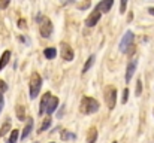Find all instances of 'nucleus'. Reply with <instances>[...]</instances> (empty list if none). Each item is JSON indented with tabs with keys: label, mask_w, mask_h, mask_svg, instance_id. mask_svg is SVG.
I'll use <instances>...</instances> for the list:
<instances>
[{
	"label": "nucleus",
	"mask_w": 154,
	"mask_h": 143,
	"mask_svg": "<svg viewBox=\"0 0 154 143\" xmlns=\"http://www.w3.org/2000/svg\"><path fill=\"white\" fill-rule=\"evenodd\" d=\"M136 66H138V61H136V60H132V61L127 64V70H126V82H127V84L132 81V78H133L135 72H136Z\"/></svg>",
	"instance_id": "8"
},
{
	"label": "nucleus",
	"mask_w": 154,
	"mask_h": 143,
	"mask_svg": "<svg viewBox=\"0 0 154 143\" xmlns=\"http://www.w3.org/2000/svg\"><path fill=\"white\" fill-rule=\"evenodd\" d=\"M9 58H11V51H5L3 55H2V58H0V70L5 69V66L9 63Z\"/></svg>",
	"instance_id": "12"
},
{
	"label": "nucleus",
	"mask_w": 154,
	"mask_h": 143,
	"mask_svg": "<svg viewBox=\"0 0 154 143\" xmlns=\"http://www.w3.org/2000/svg\"><path fill=\"white\" fill-rule=\"evenodd\" d=\"M17 116H18L20 121H24V118H26V112H24V107H23V106H18V107H17Z\"/></svg>",
	"instance_id": "17"
},
{
	"label": "nucleus",
	"mask_w": 154,
	"mask_h": 143,
	"mask_svg": "<svg viewBox=\"0 0 154 143\" xmlns=\"http://www.w3.org/2000/svg\"><path fill=\"white\" fill-rule=\"evenodd\" d=\"M112 143H117V142H112Z\"/></svg>",
	"instance_id": "29"
},
{
	"label": "nucleus",
	"mask_w": 154,
	"mask_h": 143,
	"mask_svg": "<svg viewBox=\"0 0 154 143\" xmlns=\"http://www.w3.org/2000/svg\"><path fill=\"white\" fill-rule=\"evenodd\" d=\"M96 139H97L96 128H91V130H90V134H88V139H87V142H88V143H94V142H96Z\"/></svg>",
	"instance_id": "16"
},
{
	"label": "nucleus",
	"mask_w": 154,
	"mask_h": 143,
	"mask_svg": "<svg viewBox=\"0 0 154 143\" xmlns=\"http://www.w3.org/2000/svg\"><path fill=\"white\" fill-rule=\"evenodd\" d=\"M105 101L108 104V107L112 110L115 107V101H117V90L114 87H106L105 88Z\"/></svg>",
	"instance_id": "3"
},
{
	"label": "nucleus",
	"mask_w": 154,
	"mask_h": 143,
	"mask_svg": "<svg viewBox=\"0 0 154 143\" xmlns=\"http://www.w3.org/2000/svg\"><path fill=\"white\" fill-rule=\"evenodd\" d=\"M112 3H114L112 0H108V1H100V3L97 4V7H96V9H97L99 12H108V10L111 9Z\"/></svg>",
	"instance_id": "11"
},
{
	"label": "nucleus",
	"mask_w": 154,
	"mask_h": 143,
	"mask_svg": "<svg viewBox=\"0 0 154 143\" xmlns=\"http://www.w3.org/2000/svg\"><path fill=\"white\" fill-rule=\"evenodd\" d=\"M81 112L85 113V115H91V113H96L99 110V101L93 97H84L81 100V106H79Z\"/></svg>",
	"instance_id": "1"
},
{
	"label": "nucleus",
	"mask_w": 154,
	"mask_h": 143,
	"mask_svg": "<svg viewBox=\"0 0 154 143\" xmlns=\"http://www.w3.org/2000/svg\"><path fill=\"white\" fill-rule=\"evenodd\" d=\"M48 95H50V93H47V94L42 97V100H41V109H39V113H44V112H45V103H47Z\"/></svg>",
	"instance_id": "20"
},
{
	"label": "nucleus",
	"mask_w": 154,
	"mask_h": 143,
	"mask_svg": "<svg viewBox=\"0 0 154 143\" xmlns=\"http://www.w3.org/2000/svg\"><path fill=\"white\" fill-rule=\"evenodd\" d=\"M133 39H135V34L129 30V31H126L124 33V36H123V39H121V42H120V51L121 52H127L129 51V48L132 46V43H133Z\"/></svg>",
	"instance_id": "4"
},
{
	"label": "nucleus",
	"mask_w": 154,
	"mask_h": 143,
	"mask_svg": "<svg viewBox=\"0 0 154 143\" xmlns=\"http://www.w3.org/2000/svg\"><path fill=\"white\" fill-rule=\"evenodd\" d=\"M57 107H58V98L50 94L48 98H47V103H45V112H47L48 115H51V113L55 112Z\"/></svg>",
	"instance_id": "6"
},
{
	"label": "nucleus",
	"mask_w": 154,
	"mask_h": 143,
	"mask_svg": "<svg viewBox=\"0 0 154 143\" xmlns=\"http://www.w3.org/2000/svg\"><path fill=\"white\" fill-rule=\"evenodd\" d=\"M94 60H96V57L94 55H90L88 58H87V63L84 64V67H82V73H87L88 70H90V67L94 64Z\"/></svg>",
	"instance_id": "13"
},
{
	"label": "nucleus",
	"mask_w": 154,
	"mask_h": 143,
	"mask_svg": "<svg viewBox=\"0 0 154 143\" xmlns=\"http://www.w3.org/2000/svg\"><path fill=\"white\" fill-rule=\"evenodd\" d=\"M120 10H121V13L126 10V0H123V1H121V4H120Z\"/></svg>",
	"instance_id": "25"
},
{
	"label": "nucleus",
	"mask_w": 154,
	"mask_h": 143,
	"mask_svg": "<svg viewBox=\"0 0 154 143\" xmlns=\"http://www.w3.org/2000/svg\"><path fill=\"white\" fill-rule=\"evenodd\" d=\"M3 106H5V100H3V95H0V112H2Z\"/></svg>",
	"instance_id": "26"
},
{
	"label": "nucleus",
	"mask_w": 154,
	"mask_h": 143,
	"mask_svg": "<svg viewBox=\"0 0 154 143\" xmlns=\"http://www.w3.org/2000/svg\"><path fill=\"white\" fill-rule=\"evenodd\" d=\"M11 130V121L8 119L3 125H2V128H0V137H3V136H6L8 134V131Z\"/></svg>",
	"instance_id": "14"
},
{
	"label": "nucleus",
	"mask_w": 154,
	"mask_h": 143,
	"mask_svg": "<svg viewBox=\"0 0 154 143\" xmlns=\"http://www.w3.org/2000/svg\"><path fill=\"white\" fill-rule=\"evenodd\" d=\"M127 97H129V88H124V91H123V98H121V103H123V104L127 103Z\"/></svg>",
	"instance_id": "22"
},
{
	"label": "nucleus",
	"mask_w": 154,
	"mask_h": 143,
	"mask_svg": "<svg viewBox=\"0 0 154 143\" xmlns=\"http://www.w3.org/2000/svg\"><path fill=\"white\" fill-rule=\"evenodd\" d=\"M61 57H63V60H66V61H72L73 57H75L72 48L69 46L67 43H61Z\"/></svg>",
	"instance_id": "9"
},
{
	"label": "nucleus",
	"mask_w": 154,
	"mask_h": 143,
	"mask_svg": "<svg viewBox=\"0 0 154 143\" xmlns=\"http://www.w3.org/2000/svg\"><path fill=\"white\" fill-rule=\"evenodd\" d=\"M18 130H12V133H11V136H9V140H8V143H17V140H18Z\"/></svg>",
	"instance_id": "18"
},
{
	"label": "nucleus",
	"mask_w": 154,
	"mask_h": 143,
	"mask_svg": "<svg viewBox=\"0 0 154 143\" xmlns=\"http://www.w3.org/2000/svg\"><path fill=\"white\" fill-rule=\"evenodd\" d=\"M41 34H42V37H47V39H50L52 34V24L50 18H47V16H44L41 19Z\"/></svg>",
	"instance_id": "5"
},
{
	"label": "nucleus",
	"mask_w": 154,
	"mask_h": 143,
	"mask_svg": "<svg viewBox=\"0 0 154 143\" xmlns=\"http://www.w3.org/2000/svg\"><path fill=\"white\" fill-rule=\"evenodd\" d=\"M61 139H63V140H73V139H75V134H72V133H67V131H63V134H61Z\"/></svg>",
	"instance_id": "21"
},
{
	"label": "nucleus",
	"mask_w": 154,
	"mask_h": 143,
	"mask_svg": "<svg viewBox=\"0 0 154 143\" xmlns=\"http://www.w3.org/2000/svg\"><path fill=\"white\" fill-rule=\"evenodd\" d=\"M51 125V119L50 118H47L45 121H44V124L41 125V128H39V133H44L45 130H48V127Z\"/></svg>",
	"instance_id": "19"
},
{
	"label": "nucleus",
	"mask_w": 154,
	"mask_h": 143,
	"mask_svg": "<svg viewBox=\"0 0 154 143\" xmlns=\"http://www.w3.org/2000/svg\"><path fill=\"white\" fill-rule=\"evenodd\" d=\"M148 10H150V13H151V15H154V7H150Z\"/></svg>",
	"instance_id": "28"
},
{
	"label": "nucleus",
	"mask_w": 154,
	"mask_h": 143,
	"mask_svg": "<svg viewBox=\"0 0 154 143\" xmlns=\"http://www.w3.org/2000/svg\"><path fill=\"white\" fill-rule=\"evenodd\" d=\"M100 12L97 10V9H94L93 10V13H90V16L85 19V25L87 27H93V25H96L97 22H99V19H100Z\"/></svg>",
	"instance_id": "7"
},
{
	"label": "nucleus",
	"mask_w": 154,
	"mask_h": 143,
	"mask_svg": "<svg viewBox=\"0 0 154 143\" xmlns=\"http://www.w3.org/2000/svg\"><path fill=\"white\" fill-rule=\"evenodd\" d=\"M6 90H8V85H6V84H5L3 81H0V95L3 94V93H5Z\"/></svg>",
	"instance_id": "24"
},
{
	"label": "nucleus",
	"mask_w": 154,
	"mask_h": 143,
	"mask_svg": "<svg viewBox=\"0 0 154 143\" xmlns=\"http://www.w3.org/2000/svg\"><path fill=\"white\" fill-rule=\"evenodd\" d=\"M9 4V1H0V9H3V7H6Z\"/></svg>",
	"instance_id": "27"
},
{
	"label": "nucleus",
	"mask_w": 154,
	"mask_h": 143,
	"mask_svg": "<svg viewBox=\"0 0 154 143\" xmlns=\"http://www.w3.org/2000/svg\"><path fill=\"white\" fill-rule=\"evenodd\" d=\"M32 130H33V119H29V122H27L26 128H24V130H23V133H21V139H27V137L30 136Z\"/></svg>",
	"instance_id": "10"
},
{
	"label": "nucleus",
	"mask_w": 154,
	"mask_h": 143,
	"mask_svg": "<svg viewBox=\"0 0 154 143\" xmlns=\"http://www.w3.org/2000/svg\"><path fill=\"white\" fill-rule=\"evenodd\" d=\"M44 54H45V57H47L48 60H52V58L57 55V49H55V48H47Z\"/></svg>",
	"instance_id": "15"
},
{
	"label": "nucleus",
	"mask_w": 154,
	"mask_h": 143,
	"mask_svg": "<svg viewBox=\"0 0 154 143\" xmlns=\"http://www.w3.org/2000/svg\"><path fill=\"white\" fill-rule=\"evenodd\" d=\"M41 87H42V78L39 76V73H33L30 79V98L32 100H35L39 95Z\"/></svg>",
	"instance_id": "2"
},
{
	"label": "nucleus",
	"mask_w": 154,
	"mask_h": 143,
	"mask_svg": "<svg viewBox=\"0 0 154 143\" xmlns=\"http://www.w3.org/2000/svg\"><path fill=\"white\" fill-rule=\"evenodd\" d=\"M142 93V82H141V79H138V82H136V95H141Z\"/></svg>",
	"instance_id": "23"
}]
</instances>
